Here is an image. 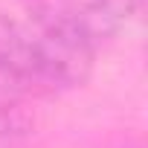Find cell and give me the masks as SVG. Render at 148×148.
Returning a JSON list of instances; mask_svg holds the SVG:
<instances>
[{
  "instance_id": "1",
  "label": "cell",
  "mask_w": 148,
  "mask_h": 148,
  "mask_svg": "<svg viewBox=\"0 0 148 148\" xmlns=\"http://www.w3.org/2000/svg\"><path fill=\"white\" fill-rule=\"evenodd\" d=\"M145 0H70V15L82 38L99 49L119 38L134 21H139Z\"/></svg>"
}]
</instances>
